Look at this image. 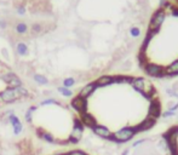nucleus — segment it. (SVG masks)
<instances>
[{"label":"nucleus","mask_w":178,"mask_h":155,"mask_svg":"<svg viewBox=\"0 0 178 155\" xmlns=\"http://www.w3.org/2000/svg\"><path fill=\"white\" fill-rule=\"evenodd\" d=\"M135 134V131L132 128H122L119 132H116L113 137H110L114 141H119V142H124V141H129L130 138H132Z\"/></svg>","instance_id":"1"},{"label":"nucleus","mask_w":178,"mask_h":155,"mask_svg":"<svg viewBox=\"0 0 178 155\" xmlns=\"http://www.w3.org/2000/svg\"><path fill=\"white\" fill-rule=\"evenodd\" d=\"M17 97H20L17 89H8L0 93V100H3L4 102H12Z\"/></svg>","instance_id":"2"},{"label":"nucleus","mask_w":178,"mask_h":155,"mask_svg":"<svg viewBox=\"0 0 178 155\" xmlns=\"http://www.w3.org/2000/svg\"><path fill=\"white\" fill-rule=\"evenodd\" d=\"M73 107L76 109V110H79L80 113H84L85 112V108H86V98H82V97H80V96H78L74 101H73Z\"/></svg>","instance_id":"3"},{"label":"nucleus","mask_w":178,"mask_h":155,"mask_svg":"<svg viewBox=\"0 0 178 155\" xmlns=\"http://www.w3.org/2000/svg\"><path fill=\"white\" fill-rule=\"evenodd\" d=\"M94 131H95L96 134H98V136H101V137L110 138V132H109V130L106 128V127H103V126H98V125H96V126L94 127Z\"/></svg>","instance_id":"4"},{"label":"nucleus","mask_w":178,"mask_h":155,"mask_svg":"<svg viewBox=\"0 0 178 155\" xmlns=\"http://www.w3.org/2000/svg\"><path fill=\"white\" fill-rule=\"evenodd\" d=\"M95 89H96V85H95V84H88V85H86V86L81 90V92H80V97L86 98L87 96H90V95L95 91Z\"/></svg>","instance_id":"5"},{"label":"nucleus","mask_w":178,"mask_h":155,"mask_svg":"<svg viewBox=\"0 0 178 155\" xmlns=\"http://www.w3.org/2000/svg\"><path fill=\"white\" fill-rule=\"evenodd\" d=\"M81 118H82V122H84L85 125H87V126H92V127L96 126V120L94 119L92 115L86 114V113H82Z\"/></svg>","instance_id":"6"},{"label":"nucleus","mask_w":178,"mask_h":155,"mask_svg":"<svg viewBox=\"0 0 178 155\" xmlns=\"http://www.w3.org/2000/svg\"><path fill=\"white\" fill-rule=\"evenodd\" d=\"M81 133H82V128H81V126L76 125V126L74 127L73 132L70 133V139H72L73 142H78V141L81 138Z\"/></svg>","instance_id":"7"},{"label":"nucleus","mask_w":178,"mask_h":155,"mask_svg":"<svg viewBox=\"0 0 178 155\" xmlns=\"http://www.w3.org/2000/svg\"><path fill=\"white\" fill-rule=\"evenodd\" d=\"M112 81H113V79L110 76H102L97 80V84L101 85V86H106V85H109Z\"/></svg>","instance_id":"8"},{"label":"nucleus","mask_w":178,"mask_h":155,"mask_svg":"<svg viewBox=\"0 0 178 155\" xmlns=\"http://www.w3.org/2000/svg\"><path fill=\"white\" fill-rule=\"evenodd\" d=\"M41 137L47 142H53V137L51 134H49V133H41Z\"/></svg>","instance_id":"9"},{"label":"nucleus","mask_w":178,"mask_h":155,"mask_svg":"<svg viewBox=\"0 0 178 155\" xmlns=\"http://www.w3.org/2000/svg\"><path fill=\"white\" fill-rule=\"evenodd\" d=\"M68 155H86V154L82 153V151H80V150H74V151H70Z\"/></svg>","instance_id":"10"},{"label":"nucleus","mask_w":178,"mask_h":155,"mask_svg":"<svg viewBox=\"0 0 178 155\" xmlns=\"http://www.w3.org/2000/svg\"><path fill=\"white\" fill-rule=\"evenodd\" d=\"M59 155H61V154H59Z\"/></svg>","instance_id":"11"}]
</instances>
